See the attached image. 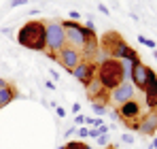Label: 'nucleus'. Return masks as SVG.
<instances>
[{"label": "nucleus", "mask_w": 157, "mask_h": 149, "mask_svg": "<svg viewBox=\"0 0 157 149\" xmlns=\"http://www.w3.org/2000/svg\"><path fill=\"white\" fill-rule=\"evenodd\" d=\"M98 45L102 47L108 58H115V60H130V62H140L138 53L132 49L130 45L125 43V38L117 32V30H106L102 34V38L98 41Z\"/></svg>", "instance_id": "f257e3e1"}, {"label": "nucleus", "mask_w": 157, "mask_h": 149, "mask_svg": "<svg viewBox=\"0 0 157 149\" xmlns=\"http://www.w3.org/2000/svg\"><path fill=\"white\" fill-rule=\"evenodd\" d=\"M17 43L32 51H47V28L40 19H30L17 30Z\"/></svg>", "instance_id": "f03ea898"}, {"label": "nucleus", "mask_w": 157, "mask_h": 149, "mask_svg": "<svg viewBox=\"0 0 157 149\" xmlns=\"http://www.w3.org/2000/svg\"><path fill=\"white\" fill-rule=\"evenodd\" d=\"M96 79L100 81V85L110 94L113 90H117L123 81H125V70H123V62L115 60V58H106L98 64V73Z\"/></svg>", "instance_id": "7ed1b4c3"}, {"label": "nucleus", "mask_w": 157, "mask_h": 149, "mask_svg": "<svg viewBox=\"0 0 157 149\" xmlns=\"http://www.w3.org/2000/svg\"><path fill=\"white\" fill-rule=\"evenodd\" d=\"M47 28V53H59V51L66 47V32H64V26L57 19L51 22H45Z\"/></svg>", "instance_id": "20e7f679"}, {"label": "nucleus", "mask_w": 157, "mask_h": 149, "mask_svg": "<svg viewBox=\"0 0 157 149\" xmlns=\"http://www.w3.org/2000/svg\"><path fill=\"white\" fill-rule=\"evenodd\" d=\"M96 73H98V64H96L94 60H83V62H81V64H78V66H77V68H75L70 74H72L77 81H81V83L87 87V85H89V83L96 79Z\"/></svg>", "instance_id": "39448f33"}, {"label": "nucleus", "mask_w": 157, "mask_h": 149, "mask_svg": "<svg viewBox=\"0 0 157 149\" xmlns=\"http://www.w3.org/2000/svg\"><path fill=\"white\" fill-rule=\"evenodd\" d=\"M57 60H59V64L64 66V68H68V73H72L75 68H77L78 64L83 62V53L75 47H64V49L57 53Z\"/></svg>", "instance_id": "423d86ee"}, {"label": "nucleus", "mask_w": 157, "mask_h": 149, "mask_svg": "<svg viewBox=\"0 0 157 149\" xmlns=\"http://www.w3.org/2000/svg\"><path fill=\"white\" fill-rule=\"evenodd\" d=\"M117 113H119V117H121L123 124H128V122H138V119H140V113H142V107H140L138 100L134 98V100L123 102L121 107H117Z\"/></svg>", "instance_id": "0eeeda50"}, {"label": "nucleus", "mask_w": 157, "mask_h": 149, "mask_svg": "<svg viewBox=\"0 0 157 149\" xmlns=\"http://www.w3.org/2000/svg\"><path fill=\"white\" fill-rule=\"evenodd\" d=\"M134 98H136V87L132 85L130 81H123L117 90H113V92H110V100H113L117 107H121L123 102L134 100Z\"/></svg>", "instance_id": "6e6552de"}, {"label": "nucleus", "mask_w": 157, "mask_h": 149, "mask_svg": "<svg viewBox=\"0 0 157 149\" xmlns=\"http://www.w3.org/2000/svg\"><path fill=\"white\" fill-rule=\"evenodd\" d=\"M142 92H144V100H147L149 111L157 109V74L153 68L149 70V79H147V85H144Z\"/></svg>", "instance_id": "1a4fd4ad"}, {"label": "nucleus", "mask_w": 157, "mask_h": 149, "mask_svg": "<svg viewBox=\"0 0 157 149\" xmlns=\"http://www.w3.org/2000/svg\"><path fill=\"white\" fill-rule=\"evenodd\" d=\"M138 132L144 134V136H153L157 132V109L147 111V113L142 115V119L138 122Z\"/></svg>", "instance_id": "9d476101"}, {"label": "nucleus", "mask_w": 157, "mask_h": 149, "mask_svg": "<svg viewBox=\"0 0 157 149\" xmlns=\"http://www.w3.org/2000/svg\"><path fill=\"white\" fill-rule=\"evenodd\" d=\"M149 66H144L142 62H138V64H134V68H132L130 73V81L134 87H138L140 92L144 90V85H147V79H149Z\"/></svg>", "instance_id": "9b49d317"}, {"label": "nucleus", "mask_w": 157, "mask_h": 149, "mask_svg": "<svg viewBox=\"0 0 157 149\" xmlns=\"http://www.w3.org/2000/svg\"><path fill=\"white\" fill-rule=\"evenodd\" d=\"M17 96H19V92L15 90V85H11V83L2 85V87H0V109L6 107V104H11Z\"/></svg>", "instance_id": "f8f14e48"}, {"label": "nucleus", "mask_w": 157, "mask_h": 149, "mask_svg": "<svg viewBox=\"0 0 157 149\" xmlns=\"http://www.w3.org/2000/svg\"><path fill=\"white\" fill-rule=\"evenodd\" d=\"M91 109H94L98 115H106V113H108V107H104V104H98V102H91Z\"/></svg>", "instance_id": "ddd939ff"}, {"label": "nucleus", "mask_w": 157, "mask_h": 149, "mask_svg": "<svg viewBox=\"0 0 157 149\" xmlns=\"http://www.w3.org/2000/svg\"><path fill=\"white\" fill-rule=\"evenodd\" d=\"M138 43H142V45H147V47H151V49H155V41H151V38H147V36H138Z\"/></svg>", "instance_id": "4468645a"}, {"label": "nucleus", "mask_w": 157, "mask_h": 149, "mask_svg": "<svg viewBox=\"0 0 157 149\" xmlns=\"http://www.w3.org/2000/svg\"><path fill=\"white\" fill-rule=\"evenodd\" d=\"M77 134L81 136V139H87V136H89V130H87V128H78Z\"/></svg>", "instance_id": "2eb2a0df"}, {"label": "nucleus", "mask_w": 157, "mask_h": 149, "mask_svg": "<svg viewBox=\"0 0 157 149\" xmlns=\"http://www.w3.org/2000/svg\"><path fill=\"white\" fill-rule=\"evenodd\" d=\"M85 28H87L89 32H96V26H94V19H91V17H89V19L85 22Z\"/></svg>", "instance_id": "dca6fc26"}, {"label": "nucleus", "mask_w": 157, "mask_h": 149, "mask_svg": "<svg viewBox=\"0 0 157 149\" xmlns=\"http://www.w3.org/2000/svg\"><path fill=\"white\" fill-rule=\"evenodd\" d=\"M98 143H100L102 147H106V145H108V134H102V136H98Z\"/></svg>", "instance_id": "f3484780"}, {"label": "nucleus", "mask_w": 157, "mask_h": 149, "mask_svg": "<svg viewBox=\"0 0 157 149\" xmlns=\"http://www.w3.org/2000/svg\"><path fill=\"white\" fill-rule=\"evenodd\" d=\"M75 124H77V126H83V124H85V115H81V113H78V115H75Z\"/></svg>", "instance_id": "a211bd4d"}, {"label": "nucleus", "mask_w": 157, "mask_h": 149, "mask_svg": "<svg viewBox=\"0 0 157 149\" xmlns=\"http://www.w3.org/2000/svg\"><path fill=\"white\" fill-rule=\"evenodd\" d=\"M121 141H123V143H128V145H132V143H134V136H132V134H123V136H121Z\"/></svg>", "instance_id": "6ab92c4d"}, {"label": "nucleus", "mask_w": 157, "mask_h": 149, "mask_svg": "<svg viewBox=\"0 0 157 149\" xmlns=\"http://www.w3.org/2000/svg\"><path fill=\"white\" fill-rule=\"evenodd\" d=\"M26 2H28V0H13V2H11V6H13V9H15V6H24Z\"/></svg>", "instance_id": "aec40b11"}, {"label": "nucleus", "mask_w": 157, "mask_h": 149, "mask_svg": "<svg viewBox=\"0 0 157 149\" xmlns=\"http://www.w3.org/2000/svg\"><path fill=\"white\" fill-rule=\"evenodd\" d=\"M55 113H57V117H64V115H66V111H64L62 107H57V104H55Z\"/></svg>", "instance_id": "412c9836"}, {"label": "nucleus", "mask_w": 157, "mask_h": 149, "mask_svg": "<svg viewBox=\"0 0 157 149\" xmlns=\"http://www.w3.org/2000/svg\"><path fill=\"white\" fill-rule=\"evenodd\" d=\"M78 17H81V13H78V11H70V19H72V22H77Z\"/></svg>", "instance_id": "4be33fe9"}, {"label": "nucleus", "mask_w": 157, "mask_h": 149, "mask_svg": "<svg viewBox=\"0 0 157 149\" xmlns=\"http://www.w3.org/2000/svg\"><path fill=\"white\" fill-rule=\"evenodd\" d=\"M72 113H75V115H78V113H81V104H77V102L72 104Z\"/></svg>", "instance_id": "5701e85b"}, {"label": "nucleus", "mask_w": 157, "mask_h": 149, "mask_svg": "<svg viewBox=\"0 0 157 149\" xmlns=\"http://www.w3.org/2000/svg\"><path fill=\"white\" fill-rule=\"evenodd\" d=\"M72 134H77V128H68L66 130V136H72Z\"/></svg>", "instance_id": "b1692460"}, {"label": "nucleus", "mask_w": 157, "mask_h": 149, "mask_svg": "<svg viewBox=\"0 0 157 149\" xmlns=\"http://www.w3.org/2000/svg\"><path fill=\"white\" fill-rule=\"evenodd\" d=\"M49 74H51V79H53V81H57V79H59V74H57V70H51Z\"/></svg>", "instance_id": "393cba45"}, {"label": "nucleus", "mask_w": 157, "mask_h": 149, "mask_svg": "<svg viewBox=\"0 0 157 149\" xmlns=\"http://www.w3.org/2000/svg\"><path fill=\"white\" fill-rule=\"evenodd\" d=\"M98 9H100V13H104V15H108V9H106L104 4H100V6H98Z\"/></svg>", "instance_id": "a878e982"}, {"label": "nucleus", "mask_w": 157, "mask_h": 149, "mask_svg": "<svg viewBox=\"0 0 157 149\" xmlns=\"http://www.w3.org/2000/svg\"><path fill=\"white\" fill-rule=\"evenodd\" d=\"M153 149H157V139H153Z\"/></svg>", "instance_id": "bb28decb"}, {"label": "nucleus", "mask_w": 157, "mask_h": 149, "mask_svg": "<svg viewBox=\"0 0 157 149\" xmlns=\"http://www.w3.org/2000/svg\"><path fill=\"white\" fill-rule=\"evenodd\" d=\"M104 149H117V147H115V145H106Z\"/></svg>", "instance_id": "cd10ccee"}, {"label": "nucleus", "mask_w": 157, "mask_h": 149, "mask_svg": "<svg viewBox=\"0 0 157 149\" xmlns=\"http://www.w3.org/2000/svg\"><path fill=\"white\" fill-rule=\"evenodd\" d=\"M2 85H6V81H4V79H0V87H2Z\"/></svg>", "instance_id": "c85d7f7f"}, {"label": "nucleus", "mask_w": 157, "mask_h": 149, "mask_svg": "<svg viewBox=\"0 0 157 149\" xmlns=\"http://www.w3.org/2000/svg\"><path fill=\"white\" fill-rule=\"evenodd\" d=\"M153 58H155V62H157V49H155V51H153Z\"/></svg>", "instance_id": "c756f323"}]
</instances>
